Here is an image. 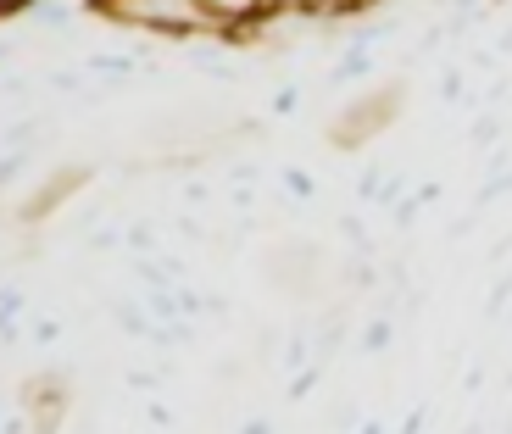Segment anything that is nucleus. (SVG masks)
<instances>
[{"label": "nucleus", "instance_id": "nucleus-1", "mask_svg": "<svg viewBox=\"0 0 512 434\" xmlns=\"http://www.w3.org/2000/svg\"><path fill=\"white\" fill-rule=\"evenodd\" d=\"M368 73H373V51H362V45L346 39V56L329 67V84H351V78H368Z\"/></svg>", "mask_w": 512, "mask_h": 434}, {"label": "nucleus", "instance_id": "nucleus-2", "mask_svg": "<svg viewBox=\"0 0 512 434\" xmlns=\"http://www.w3.org/2000/svg\"><path fill=\"white\" fill-rule=\"evenodd\" d=\"M390 334H396V329H390V318L379 312V318L362 329V351H368V357H384V351H390Z\"/></svg>", "mask_w": 512, "mask_h": 434}, {"label": "nucleus", "instance_id": "nucleus-3", "mask_svg": "<svg viewBox=\"0 0 512 434\" xmlns=\"http://www.w3.org/2000/svg\"><path fill=\"white\" fill-rule=\"evenodd\" d=\"M501 134H507V123H501V112H485L474 128H468V145H479V151H485V145H496Z\"/></svg>", "mask_w": 512, "mask_h": 434}, {"label": "nucleus", "instance_id": "nucleus-4", "mask_svg": "<svg viewBox=\"0 0 512 434\" xmlns=\"http://www.w3.org/2000/svg\"><path fill=\"white\" fill-rule=\"evenodd\" d=\"M51 90L56 95H84V67H51Z\"/></svg>", "mask_w": 512, "mask_h": 434}, {"label": "nucleus", "instance_id": "nucleus-5", "mask_svg": "<svg viewBox=\"0 0 512 434\" xmlns=\"http://www.w3.org/2000/svg\"><path fill=\"white\" fill-rule=\"evenodd\" d=\"M0 312H6V323H17L28 312V290H17V284H6V295H0Z\"/></svg>", "mask_w": 512, "mask_h": 434}, {"label": "nucleus", "instance_id": "nucleus-6", "mask_svg": "<svg viewBox=\"0 0 512 434\" xmlns=\"http://www.w3.org/2000/svg\"><path fill=\"white\" fill-rule=\"evenodd\" d=\"M318 379H323V362H312V368H301V373L290 379V401H307V390H312Z\"/></svg>", "mask_w": 512, "mask_h": 434}, {"label": "nucleus", "instance_id": "nucleus-7", "mask_svg": "<svg viewBox=\"0 0 512 434\" xmlns=\"http://www.w3.org/2000/svg\"><path fill=\"white\" fill-rule=\"evenodd\" d=\"M284 190H290V195H301V201H307V195H312V179H307V167H284Z\"/></svg>", "mask_w": 512, "mask_h": 434}, {"label": "nucleus", "instance_id": "nucleus-8", "mask_svg": "<svg viewBox=\"0 0 512 434\" xmlns=\"http://www.w3.org/2000/svg\"><path fill=\"white\" fill-rule=\"evenodd\" d=\"M295 106H301V90H295V84H284V90H273V112H279V117H290Z\"/></svg>", "mask_w": 512, "mask_h": 434}, {"label": "nucleus", "instance_id": "nucleus-9", "mask_svg": "<svg viewBox=\"0 0 512 434\" xmlns=\"http://www.w3.org/2000/svg\"><path fill=\"white\" fill-rule=\"evenodd\" d=\"M128 245H134V251H151V245H156V229H151V223H134V229H128Z\"/></svg>", "mask_w": 512, "mask_h": 434}, {"label": "nucleus", "instance_id": "nucleus-10", "mask_svg": "<svg viewBox=\"0 0 512 434\" xmlns=\"http://www.w3.org/2000/svg\"><path fill=\"white\" fill-rule=\"evenodd\" d=\"M0 434H28V418H23V412H6V423H0Z\"/></svg>", "mask_w": 512, "mask_h": 434}, {"label": "nucleus", "instance_id": "nucleus-11", "mask_svg": "<svg viewBox=\"0 0 512 434\" xmlns=\"http://www.w3.org/2000/svg\"><path fill=\"white\" fill-rule=\"evenodd\" d=\"M234 434H273V423H268V418H245Z\"/></svg>", "mask_w": 512, "mask_h": 434}, {"label": "nucleus", "instance_id": "nucleus-12", "mask_svg": "<svg viewBox=\"0 0 512 434\" xmlns=\"http://www.w3.org/2000/svg\"><path fill=\"white\" fill-rule=\"evenodd\" d=\"M34 6H39V0H6V17H28Z\"/></svg>", "mask_w": 512, "mask_h": 434}, {"label": "nucleus", "instance_id": "nucleus-13", "mask_svg": "<svg viewBox=\"0 0 512 434\" xmlns=\"http://www.w3.org/2000/svg\"><path fill=\"white\" fill-rule=\"evenodd\" d=\"M351 434H390V429H384L379 418H362V423H357V429H351Z\"/></svg>", "mask_w": 512, "mask_h": 434}]
</instances>
